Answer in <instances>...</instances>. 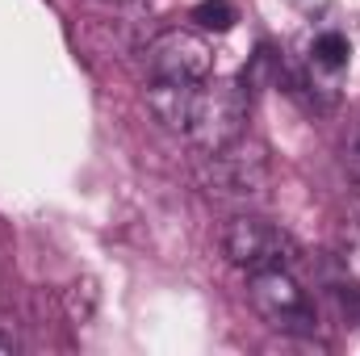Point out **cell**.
<instances>
[{"label": "cell", "mask_w": 360, "mask_h": 356, "mask_svg": "<svg viewBox=\"0 0 360 356\" xmlns=\"http://www.w3.org/2000/svg\"><path fill=\"white\" fill-rule=\"evenodd\" d=\"M147 80H205L214 72V51L197 30H164L143 46Z\"/></svg>", "instance_id": "5"}, {"label": "cell", "mask_w": 360, "mask_h": 356, "mask_svg": "<svg viewBox=\"0 0 360 356\" xmlns=\"http://www.w3.org/2000/svg\"><path fill=\"white\" fill-rule=\"evenodd\" d=\"M222 252H226L231 265L243 268L248 276L264 272V268H297V260H302L297 239L281 222H269L260 214L231 218L226 231H222Z\"/></svg>", "instance_id": "3"}, {"label": "cell", "mask_w": 360, "mask_h": 356, "mask_svg": "<svg viewBox=\"0 0 360 356\" xmlns=\"http://www.w3.org/2000/svg\"><path fill=\"white\" fill-rule=\"evenodd\" d=\"M147 109L172 134H184L197 151L226 147L243 139L248 89L235 80H155L147 89Z\"/></svg>", "instance_id": "1"}, {"label": "cell", "mask_w": 360, "mask_h": 356, "mask_svg": "<svg viewBox=\"0 0 360 356\" xmlns=\"http://www.w3.org/2000/svg\"><path fill=\"white\" fill-rule=\"evenodd\" d=\"M348 168L360 177V130H356V139H352V147H348Z\"/></svg>", "instance_id": "7"}, {"label": "cell", "mask_w": 360, "mask_h": 356, "mask_svg": "<svg viewBox=\"0 0 360 356\" xmlns=\"http://www.w3.org/2000/svg\"><path fill=\"white\" fill-rule=\"evenodd\" d=\"M197 184L214 201H235V205H256L269 197V155L264 147L235 139L214 151H197Z\"/></svg>", "instance_id": "2"}, {"label": "cell", "mask_w": 360, "mask_h": 356, "mask_svg": "<svg viewBox=\"0 0 360 356\" xmlns=\"http://www.w3.org/2000/svg\"><path fill=\"white\" fill-rule=\"evenodd\" d=\"M348 306H352V314L360 319V289H352V293H348Z\"/></svg>", "instance_id": "8"}, {"label": "cell", "mask_w": 360, "mask_h": 356, "mask_svg": "<svg viewBox=\"0 0 360 356\" xmlns=\"http://www.w3.org/2000/svg\"><path fill=\"white\" fill-rule=\"evenodd\" d=\"M248 298H252L256 314H260L269 327H276V331H289V336H314V331H319L314 302H310V293L297 285L293 268H264V272H252Z\"/></svg>", "instance_id": "4"}, {"label": "cell", "mask_w": 360, "mask_h": 356, "mask_svg": "<svg viewBox=\"0 0 360 356\" xmlns=\"http://www.w3.org/2000/svg\"><path fill=\"white\" fill-rule=\"evenodd\" d=\"M188 21H193L197 30H205V34H226V30H235L239 8H235L231 0H197V4L188 8Z\"/></svg>", "instance_id": "6"}]
</instances>
